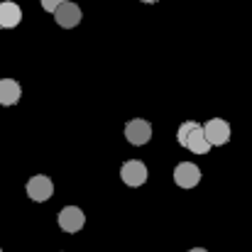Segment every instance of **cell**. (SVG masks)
<instances>
[{
    "label": "cell",
    "instance_id": "6da1fadb",
    "mask_svg": "<svg viewBox=\"0 0 252 252\" xmlns=\"http://www.w3.org/2000/svg\"><path fill=\"white\" fill-rule=\"evenodd\" d=\"M176 140L181 147H186L189 152L193 155H208L211 152V145L206 142L203 137V127L196 123V120H186L179 125V132H176Z\"/></svg>",
    "mask_w": 252,
    "mask_h": 252
},
{
    "label": "cell",
    "instance_id": "7a4b0ae2",
    "mask_svg": "<svg viewBox=\"0 0 252 252\" xmlns=\"http://www.w3.org/2000/svg\"><path fill=\"white\" fill-rule=\"evenodd\" d=\"M203 127V137L211 147H220L225 142H230V123L228 120H220V118H211Z\"/></svg>",
    "mask_w": 252,
    "mask_h": 252
},
{
    "label": "cell",
    "instance_id": "3957f363",
    "mask_svg": "<svg viewBox=\"0 0 252 252\" xmlns=\"http://www.w3.org/2000/svg\"><path fill=\"white\" fill-rule=\"evenodd\" d=\"M27 196H30L32 201H37V203L49 201V198L54 196V181H52L49 176H44V174L30 176V181H27Z\"/></svg>",
    "mask_w": 252,
    "mask_h": 252
},
{
    "label": "cell",
    "instance_id": "277c9868",
    "mask_svg": "<svg viewBox=\"0 0 252 252\" xmlns=\"http://www.w3.org/2000/svg\"><path fill=\"white\" fill-rule=\"evenodd\" d=\"M125 137L130 145L135 147H142L152 140V123L150 120H142V118H135L125 125Z\"/></svg>",
    "mask_w": 252,
    "mask_h": 252
},
{
    "label": "cell",
    "instance_id": "5b68a950",
    "mask_svg": "<svg viewBox=\"0 0 252 252\" xmlns=\"http://www.w3.org/2000/svg\"><path fill=\"white\" fill-rule=\"evenodd\" d=\"M59 228L64 233H79L86 225V213L79 208V206H64L59 211Z\"/></svg>",
    "mask_w": 252,
    "mask_h": 252
},
{
    "label": "cell",
    "instance_id": "8992f818",
    "mask_svg": "<svg viewBox=\"0 0 252 252\" xmlns=\"http://www.w3.org/2000/svg\"><path fill=\"white\" fill-rule=\"evenodd\" d=\"M147 167H145V162H140V159H127L123 167H120V179L127 184V186H132V189H137V186H142L145 181H147Z\"/></svg>",
    "mask_w": 252,
    "mask_h": 252
},
{
    "label": "cell",
    "instance_id": "52a82bcc",
    "mask_svg": "<svg viewBox=\"0 0 252 252\" xmlns=\"http://www.w3.org/2000/svg\"><path fill=\"white\" fill-rule=\"evenodd\" d=\"M174 181L181 189H193L201 181V169L196 167L193 162H181V164L174 167Z\"/></svg>",
    "mask_w": 252,
    "mask_h": 252
},
{
    "label": "cell",
    "instance_id": "ba28073f",
    "mask_svg": "<svg viewBox=\"0 0 252 252\" xmlns=\"http://www.w3.org/2000/svg\"><path fill=\"white\" fill-rule=\"evenodd\" d=\"M54 20H57V25L59 27H64V30H71V27H76L79 22H81V7L76 5V2H64V5H59L57 10H54Z\"/></svg>",
    "mask_w": 252,
    "mask_h": 252
},
{
    "label": "cell",
    "instance_id": "9c48e42d",
    "mask_svg": "<svg viewBox=\"0 0 252 252\" xmlns=\"http://www.w3.org/2000/svg\"><path fill=\"white\" fill-rule=\"evenodd\" d=\"M20 22H22V10H20V5L12 2V0H2V2H0V27L12 30V27H17Z\"/></svg>",
    "mask_w": 252,
    "mask_h": 252
},
{
    "label": "cell",
    "instance_id": "30bf717a",
    "mask_svg": "<svg viewBox=\"0 0 252 252\" xmlns=\"http://www.w3.org/2000/svg\"><path fill=\"white\" fill-rule=\"evenodd\" d=\"M22 95V88L15 79H0V105H15Z\"/></svg>",
    "mask_w": 252,
    "mask_h": 252
},
{
    "label": "cell",
    "instance_id": "8fae6325",
    "mask_svg": "<svg viewBox=\"0 0 252 252\" xmlns=\"http://www.w3.org/2000/svg\"><path fill=\"white\" fill-rule=\"evenodd\" d=\"M64 2H66V0H42V7H44L47 12L54 15V10H57L59 5H64Z\"/></svg>",
    "mask_w": 252,
    "mask_h": 252
},
{
    "label": "cell",
    "instance_id": "7c38bea8",
    "mask_svg": "<svg viewBox=\"0 0 252 252\" xmlns=\"http://www.w3.org/2000/svg\"><path fill=\"white\" fill-rule=\"evenodd\" d=\"M189 252H208V250H203V248H193V250H189Z\"/></svg>",
    "mask_w": 252,
    "mask_h": 252
},
{
    "label": "cell",
    "instance_id": "4fadbf2b",
    "mask_svg": "<svg viewBox=\"0 0 252 252\" xmlns=\"http://www.w3.org/2000/svg\"><path fill=\"white\" fill-rule=\"evenodd\" d=\"M142 2H150V5H152V2H157V0H142Z\"/></svg>",
    "mask_w": 252,
    "mask_h": 252
},
{
    "label": "cell",
    "instance_id": "5bb4252c",
    "mask_svg": "<svg viewBox=\"0 0 252 252\" xmlns=\"http://www.w3.org/2000/svg\"><path fill=\"white\" fill-rule=\"evenodd\" d=\"M0 252H2V250H0Z\"/></svg>",
    "mask_w": 252,
    "mask_h": 252
}]
</instances>
